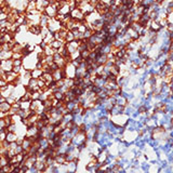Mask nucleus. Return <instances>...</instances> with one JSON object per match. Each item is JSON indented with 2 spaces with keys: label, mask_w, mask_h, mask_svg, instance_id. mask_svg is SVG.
<instances>
[{
  "label": "nucleus",
  "mask_w": 173,
  "mask_h": 173,
  "mask_svg": "<svg viewBox=\"0 0 173 173\" xmlns=\"http://www.w3.org/2000/svg\"><path fill=\"white\" fill-rule=\"evenodd\" d=\"M39 132V130L37 129V127H36L35 125H30L26 127V132H25V136L26 138H33V136L37 135Z\"/></svg>",
  "instance_id": "1"
},
{
  "label": "nucleus",
  "mask_w": 173,
  "mask_h": 173,
  "mask_svg": "<svg viewBox=\"0 0 173 173\" xmlns=\"http://www.w3.org/2000/svg\"><path fill=\"white\" fill-rule=\"evenodd\" d=\"M42 13H45L46 15L49 16L50 18H53V17H55V15L57 14V11H56V9H55L54 5L50 4V5L47 7V8H45V10H43Z\"/></svg>",
  "instance_id": "2"
},
{
  "label": "nucleus",
  "mask_w": 173,
  "mask_h": 173,
  "mask_svg": "<svg viewBox=\"0 0 173 173\" xmlns=\"http://www.w3.org/2000/svg\"><path fill=\"white\" fill-rule=\"evenodd\" d=\"M0 67L2 68L3 71H10V70H12V67H13L12 59L1 61V63H0Z\"/></svg>",
  "instance_id": "3"
},
{
  "label": "nucleus",
  "mask_w": 173,
  "mask_h": 173,
  "mask_svg": "<svg viewBox=\"0 0 173 173\" xmlns=\"http://www.w3.org/2000/svg\"><path fill=\"white\" fill-rule=\"evenodd\" d=\"M10 108H11V104H9L7 101H4V102H2V103H0V113L7 115V114L9 113Z\"/></svg>",
  "instance_id": "4"
},
{
  "label": "nucleus",
  "mask_w": 173,
  "mask_h": 173,
  "mask_svg": "<svg viewBox=\"0 0 173 173\" xmlns=\"http://www.w3.org/2000/svg\"><path fill=\"white\" fill-rule=\"evenodd\" d=\"M32 144H33L32 140H30L29 138H26V136H24L23 143H22V147H23V150L28 151V150H29V148H30V146H32Z\"/></svg>",
  "instance_id": "5"
},
{
  "label": "nucleus",
  "mask_w": 173,
  "mask_h": 173,
  "mask_svg": "<svg viewBox=\"0 0 173 173\" xmlns=\"http://www.w3.org/2000/svg\"><path fill=\"white\" fill-rule=\"evenodd\" d=\"M43 74L42 69H39V68H33L30 70V76L32 78H35V79H39Z\"/></svg>",
  "instance_id": "6"
},
{
  "label": "nucleus",
  "mask_w": 173,
  "mask_h": 173,
  "mask_svg": "<svg viewBox=\"0 0 173 173\" xmlns=\"http://www.w3.org/2000/svg\"><path fill=\"white\" fill-rule=\"evenodd\" d=\"M54 161L57 164H64L66 163V159H65V154H57L54 157Z\"/></svg>",
  "instance_id": "7"
},
{
  "label": "nucleus",
  "mask_w": 173,
  "mask_h": 173,
  "mask_svg": "<svg viewBox=\"0 0 173 173\" xmlns=\"http://www.w3.org/2000/svg\"><path fill=\"white\" fill-rule=\"evenodd\" d=\"M17 139V134L14 133V132H8L5 135V141H8L9 143H12V142H15Z\"/></svg>",
  "instance_id": "8"
},
{
  "label": "nucleus",
  "mask_w": 173,
  "mask_h": 173,
  "mask_svg": "<svg viewBox=\"0 0 173 173\" xmlns=\"http://www.w3.org/2000/svg\"><path fill=\"white\" fill-rule=\"evenodd\" d=\"M73 40H75L74 35H73V33H71L70 30H68V32L66 33V36H65V38H64V41H65V43H66V42H70V41H73Z\"/></svg>",
  "instance_id": "9"
},
{
  "label": "nucleus",
  "mask_w": 173,
  "mask_h": 173,
  "mask_svg": "<svg viewBox=\"0 0 173 173\" xmlns=\"http://www.w3.org/2000/svg\"><path fill=\"white\" fill-rule=\"evenodd\" d=\"M30 108V101H24V102H21V109L28 110Z\"/></svg>",
  "instance_id": "10"
},
{
  "label": "nucleus",
  "mask_w": 173,
  "mask_h": 173,
  "mask_svg": "<svg viewBox=\"0 0 173 173\" xmlns=\"http://www.w3.org/2000/svg\"><path fill=\"white\" fill-rule=\"evenodd\" d=\"M24 67H23V65H21V66H13L12 67V70L14 71V73H16V74H22V73H23V71H24Z\"/></svg>",
  "instance_id": "11"
},
{
  "label": "nucleus",
  "mask_w": 173,
  "mask_h": 173,
  "mask_svg": "<svg viewBox=\"0 0 173 173\" xmlns=\"http://www.w3.org/2000/svg\"><path fill=\"white\" fill-rule=\"evenodd\" d=\"M16 129H17V125L16 123H11L9 127H7V130H8V132H14L16 133Z\"/></svg>",
  "instance_id": "12"
},
{
  "label": "nucleus",
  "mask_w": 173,
  "mask_h": 173,
  "mask_svg": "<svg viewBox=\"0 0 173 173\" xmlns=\"http://www.w3.org/2000/svg\"><path fill=\"white\" fill-rule=\"evenodd\" d=\"M9 163V159L8 158H5L4 156H2L1 158H0V165H1V168L4 167V165H7Z\"/></svg>",
  "instance_id": "13"
},
{
  "label": "nucleus",
  "mask_w": 173,
  "mask_h": 173,
  "mask_svg": "<svg viewBox=\"0 0 173 173\" xmlns=\"http://www.w3.org/2000/svg\"><path fill=\"white\" fill-rule=\"evenodd\" d=\"M12 63H13V66H21V65H23V60L15 59V60H12Z\"/></svg>",
  "instance_id": "14"
},
{
  "label": "nucleus",
  "mask_w": 173,
  "mask_h": 173,
  "mask_svg": "<svg viewBox=\"0 0 173 173\" xmlns=\"http://www.w3.org/2000/svg\"><path fill=\"white\" fill-rule=\"evenodd\" d=\"M12 60H15V59H22V53L21 52H12V56H11Z\"/></svg>",
  "instance_id": "15"
},
{
  "label": "nucleus",
  "mask_w": 173,
  "mask_h": 173,
  "mask_svg": "<svg viewBox=\"0 0 173 173\" xmlns=\"http://www.w3.org/2000/svg\"><path fill=\"white\" fill-rule=\"evenodd\" d=\"M23 153V147H22V145H17L15 148H14V154H22Z\"/></svg>",
  "instance_id": "16"
},
{
  "label": "nucleus",
  "mask_w": 173,
  "mask_h": 173,
  "mask_svg": "<svg viewBox=\"0 0 173 173\" xmlns=\"http://www.w3.org/2000/svg\"><path fill=\"white\" fill-rule=\"evenodd\" d=\"M5 101H7V102H8L9 104H11V105H12V104H13V103H14V102H15V101H16V98L14 97L13 95H10V96H8V97L5 98Z\"/></svg>",
  "instance_id": "17"
},
{
  "label": "nucleus",
  "mask_w": 173,
  "mask_h": 173,
  "mask_svg": "<svg viewBox=\"0 0 173 173\" xmlns=\"http://www.w3.org/2000/svg\"><path fill=\"white\" fill-rule=\"evenodd\" d=\"M4 101H5V97H4V96H2V95H1V93H0V103L4 102Z\"/></svg>",
  "instance_id": "18"
},
{
  "label": "nucleus",
  "mask_w": 173,
  "mask_h": 173,
  "mask_svg": "<svg viewBox=\"0 0 173 173\" xmlns=\"http://www.w3.org/2000/svg\"><path fill=\"white\" fill-rule=\"evenodd\" d=\"M9 173H14V172H13V171H12V170H11V171H10V172H9Z\"/></svg>",
  "instance_id": "19"
},
{
  "label": "nucleus",
  "mask_w": 173,
  "mask_h": 173,
  "mask_svg": "<svg viewBox=\"0 0 173 173\" xmlns=\"http://www.w3.org/2000/svg\"><path fill=\"white\" fill-rule=\"evenodd\" d=\"M1 146H2V145H1V142H0V148H1Z\"/></svg>",
  "instance_id": "20"
},
{
  "label": "nucleus",
  "mask_w": 173,
  "mask_h": 173,
  "mask_svg": "<svg viewBox=\"0 0 173 173\" xmlns=\"http://www.w3.org/2000/svg\"><path fill=\"white\" fill-rule=\"evenodd\" d=\"M0 29H1V26H0Z\"/></svg>",
  "instance_id": "21"
},
{
  "label": "nucleus",
  "mask_w": 173,
  "mask_h": 173,
  "mask_svg": "<svg viewBox=\"0 0 173 173\" xmlns=\"http://www.w3.org/2000/svg\"><path fill=\"white\" fill-rule=\"evenodd\" d=\"M0 168H1V165H0Z\"/></svg>",
  "instance_id": "22"
}]
</instances>
